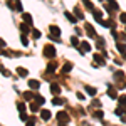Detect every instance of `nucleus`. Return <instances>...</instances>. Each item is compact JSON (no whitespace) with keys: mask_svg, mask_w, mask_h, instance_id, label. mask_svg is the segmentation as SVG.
I'll return each mask as SVG.
<instances>
[{"mask_svg":"<svg viewBox=\"0 0 126 126\" xmlns=\"http://www.w3.org/2000/svg\"><path fill=\"white\" fill-rule=\"evenodd\" d=\"M84 29H86L87 35H89L91 39H97V37H99V35L96 34V30H94V27H93V25H91L89 22H86V24H84Z\"/></svg>","mask_w":126,"mask_h":126,"instance_id":"1","label":"nucleus"},{"mask_svg":"<svg viewBox=\"0 0 126 126\" xmlns=\"http://www.w3.org/2000/svg\"><path fill=\"white\" fill-rule=\"evenodd\" d=\"M44 56H46V57H49V59L56 57V47H54V46H50V44H49V46H46V47H44Z\"/></svg>","mask_w":126,"mask_h":126,"instance_id":"2","label":"nucleus"},{"mask_svg":"<svg viewBox=\"0 0 126 126\" xmlns=\"http://www.w3.org/2000/svg\"><path fill=\"white\" fill-rule=\"evenodd\" d=\"M56 118H57V121H59V125H61V126H66V123L69 121V116L64 113V111L57 113V114H56Z\"/></svg>","mask_w":126,"mask_h":126,"instance_id":"3","label":"nucleus"},{"mask_svg":"<svg viewBox=\"0 0 126 126\" xmlns=\"http://www.w3.org/2000/svg\"><path fill=\"white\" fill-rule=\"evenodd\" d=\"M104 57L99 56V54H94V66H104Z\"/></svg>","mask_w":126,"mask_h":126,"instance_id":"4","label":"nucleus"},{"mask_svg":"<svg viewBox=\"0 0 126 126\" xmlns=\"http://www.w3.org/2000/svg\"><path fill=\"white\" fill-rule=\"evenodd\" d=\"M79 50H81L82 54H84V52H89V50H91V46H89V42H86V40H84V42H81V46H79Z\"/></svg>","mask_w":126,"mask_h":126,"instance_id":"5","label":"nucleus"},{"mask_svg":"<svg viewBox=\"0 0 126 126\" xmlns=\"http://www.w3.org/2000/svg\"><path fill=\"white\" fill-rule=\"evenodd\" d=\"M50 93H52L54 96H59V94H61V87H59V84H50Z\"/></svg>","mask_w":126,"mask_h":126,"instance_id":"6","label":"nucleus"},{"mask_svg":"<svg viewBox=\"0 0 126 126\" xmlns=\"http://www.w3.org/2000/svg\"><path fill=\"white\" fill-rule=\"evenodd\" d=\"M108 96L111 97V99H116V97H118V93H116V89H114V87H111V86H109V89H108Z\"/></svg>","mask_w":126,"mask_h":126,"instance_id":"7","label":"nucleus"},{"mask_svg":"<svg viewBox=\"0 0 126 126\" xmlns=\"http://www.w3.org/2000/svg\"><path fill=\"white\" fill-rule=\"evenodd\" d=\"M40 82L39 81H35V79H29V87H32V89H39Z\"/></svg>","mask_w":126,"mask_h":126,"instance_id":"8","label":"nucleus"},{"mask_svg":"<svg viewBox=\"0 0 126 126\" xmlns=\"http://www.w3.org/2000/svg\"><path fill=\"white\" fill-rule=\"evenodd\" d=\"M64 15H66V19H67L71 24H76V22H78V17H74V15H72V14H69V12H66Z\"/></svg>","mask_w":126,"mask_h":126,"instance_id":"9","label":"nucleus"},{"mask_svg":"<svg viewBox=\"0 0 126 126\" xmlns=\"http://www.w3.org/2000/svg\"><path fill=\"white\" fill-rule=\"evenodd\" d=\"M17 74L19 76H22V78H25V76H29V71L24 67H17Z\"/></svg>","mask_w":126,"mask_h":126,"instance_id":"10","label":"nucleus"},{"mask_svg":"<svg viewBox=\"0 0 126 126\" xmlns=\"http://www.w3.org/2000/svg\"><path fill=\"white\" fill-rule=\"evenodd\" d=\"M57 69V62H49V66H47V72L50 74V72H54Z\"/></svg>","mask_w":126,"mask_h":126,"instance_id":"11","label":"nucleus"},{"mask_svg":"<svg viewBox=\"0 0 126 126\" xmlns=\"http://www.w3.org/2000/svg\"><path fill=\"white\" fill-rule=\"evenodd\" d=\"M40 116H42V119H44V121H49V119H50V113H49L47 109H42Z\"/></svg>","mask_w":126,"mask_h":126,"instance_id":"12","label":"nucleus"},{"mask_svg":"<svg viewBox=\"0 0 126 126\" xmlns=\"http://www.w3.org/2000/svg\"><path fill=\"white\" fill-rule=\"evenodd\" d=\"M84 89H86V93L89 94V96H96V93H97L96 89H94V87H91V86H86Z\"/></svg>","mask_w":126,"mask_h":126,"instance_id":"13","label":"nucleus"},{"mask_svg":"<svg viewBox=\"0 0 126 126\" xmlns=\"http://www.w3.org/2000/svg\"><path fill=\"white\" fill-rule=\"evenodd\" d=\"M93 15H94V19L99 22V20H103V14H101V10H93Z\"/></svg>","mask_w":126,"mask_h":126,"instance_id":"14","label":"nucleus"},{"mask_svg":"<svg viewBox=\"0 0 126 126\" xmlns=\"http://www.w3.org/2000/svg\"><path fill=\"white\" fill-rule=\"evenodd\" d=\"M49 29H50V34H54V35H59L61 34V29H59L57 25H50Z\"/></svg>","mask_w":126,"mask_h":126,"instance_id":"15","label":"nucleus"},{"mask_svg":"<svg viewBox=\"0 0 126 126\" xmlns=\"http://www.w3.org/2000/svg\"><path fill=\"white\" fill-rule=\"evenodd\" d=\"M52 104H54V106H61V104H64V101H62L61 97H56V96H54V99H52Z\"/></svg>","mask_w":126,"mask_h":126,"instance_id":"16","label":"nucleus"},{"mask_svg":"<svg viewBox=\"0 0 126 126\" xmlns=\"http://www.w3.org/2000/svg\"><path fill=\"white\" fill-rule=\"evenodd\" d=\"M39 103H37V101H35V103H30V111H32V113H35V111H39Z\"/></svg>","mask_w":126,"mask_h":126,"instance_id":"17","label":"nucleus"},{"mask_svg":"<svg viewBox=\"0 0 126 126\" xmlns=\"http://www.w3.org/2000/svg\"><path fill=\"white\" fill-rule=\"evenodd\" d=\"M22 17H24V20H25V24H29V25H32V15H29V14H24Z\"/></svg>","mask_w":126,"mask_h":126,"instance_id":"18","label":"nucleus"},{"mask_svg":"<svg viewBox=\"0 0 126 126\" xmlns=\"http://www.w3.org/2000/svg\"><path fill=\"white\" fill-rule=\"evenodd\" d=\"M34 99H35V101L39 103L40 106H42V104L46 103V99H44V96H40V94H35V97H34Z\"/></svg>","mask_w":126,"mask_h":126,"instance_id":"19","label":"nucleus"},{"mask_svg":"<svg viewBox=\"0 0 126 126\" xmlns=\"http://www.w3.org/2000/svg\"><path fill=\"white\" fill-rule=\"evenodd\" d=\"M82 3L86 5V9H89V10H94V5L91 3V0H82Z\"/></svg>","mask_w":126,"mask_h":126,"instance_id":"20","label":"nucleus"},{"mask_svg":"<svg viewBox=\"0 0 126 126\" xmlns=\"http://www.w3.org/2000/svg\"><path fill=\"white\" fill-rule=\"evenodd\" d=\"M20 30H22L24 34H27V32L30 30V25L29 24H22V25H20Z\"/></svg>","mask_w":126,"mask_h":126,"instance_id":"21","label":"nucleus"},{"mask_svg":"<svg viewBox=\"0 0 126 126\" xmlns=\"http://www.w3.org/2000/svg\"><path fill=\"white\" fill-rule=\"evenodd\" d=\"M123 78H125V72H123V71H118L116 74H114V79H116V81H121Z\"/></svg>","mask_w":126,"mask_h":126,"instance_id":"22","label":"nucleus"},{"mask_svg":"<svg viewBox=\"0 0 126 126\" xmlns=\"http://www.w3.org/2000/svg\"><path fill=\"white\" fill-rule=\"evenodd\" d=\"M74 14H76V17H78V19L84 20V15H82V12H81V10H79L78 7H76V9H74Z\"/></svg>","mask_w":126,"mask_h":126,"instance_id":"23","label":"nucleus"},{"mask_svg":"<svg viewBox=\"0 0 126 126\" xmlns=\"http://www.w3.org/2000/svg\"><path fill=\"white\" fill-rule=\"evenodd\" d=\"M118 101H119V104H121V106H126V94L119 96V97H118Z\"/></svg>","mask_w":126,"mask_h":126,"instance_id":"24","label":"nucleus"},{"mask_svg":"<svg viewBox=\"0 0 126 126\" xmlns=\"http://www.w3.org/2000/svg\"><path fill=\"white\" fill-rule=\"evenodd\" d=\"M71 69H72V64H71V62H67V64H66V66L62 67V72H69Z\"/></svg>","mask_w":126,"mask_h":126,"instance_id":"25","label":"nucleus"},{"mask_svg":"<svg viewBox=\"0 0 126 126\" xmlns=\"http://www.w3.org/2000/svg\"><path fill=\"white\" fill-rule=\"evenodd\" d=\"M32 35H34V39H39V37H40V35H42V34H40V30L34 29V30H32Z\"/></svg>","mask_w":126,"mask_h":126,"instance_id":"26","label":"nucleus"},{"mask_svg":"<svg viewBox=\"0 0 126 126\" xmlns=\"http://www.w3.org/2000/svg\"><path fill=\"white\" fill-rule=\"evenodd\" d=\"M20 40H22V44H24V46H29V39L25 37V34H24V35L20 37Z\"/></svg>","mask_w":126,"mask_h":126,"instance_id":"27","label":"nucleus"},{"mask_svg":"<svg viewBox=\"0 0 126 126\" xmlns=\"http://www.w3.org/2000/svg\"><path fill=\"white\" fill-rule=\"evenodd\" d=\"M108 2L111 3V7H113V10H118V9H119V7H118V3L114 2V0H108Z\"/></svg>","mask_w":126,"mask_h":126,"instance_id":"28","label":"nucleus"},{"mask_svg":"<svg viewBox=\"0 0 126 126\" xmlns=\"http://www.w3.org/2000/svg\"><path fill=\"white\" fill-rule=\"evenodd\" d=\"M17 109H19L20 113H22V111L25 109V104H24V103H17Z\"/></svg>","mask_w":126,"mask_h":126,"instance_id":"29","label":"nucleus"},{"mask_svg":"<svg viewBox=\"0 0 126 126\" xmlns=\"http://www.w3.org/2000/svg\"><path fill=\"white\" fill-rule=\"evenodd\" d=\"M14 10H17V12H22V3H20L19 0H17V3H15V9Z\"/></svg>","mask_w":126,"mask_h":126,"instance_id":"30","label":"nucleus"},{"mask_svg":"<svg viewBox=\"0 0 126 126\" xmlns=\"http://www.w3.org/2000/svg\"><path fill=\"white\" fill-rule=\"evenodd\" d=\"M71 44L78 47V46H79V40H78V37H72V39H71Z\"/></svg>","mask_w":126,"mask_h":126,"instance_id":"31","label":"nucleus"},{"mask_svg":"<svg viewBox=\"0 0 126 126\" xmlns=\"http://www.w3.org/2000/svg\"><path fill=\"white\" fill-rule=\"evenodd\" d=\"M35 125V119H34V118H29V119H27V126H34Z\"/></svg>","mask_w":126,"mask_h":126,"instance_id":"32","label":"nucleus"},{"mask_svg":"<svg viewBox=\"0 0 126 126\" xmlns=\"http://www.w3.org/2000/svg\"><path fill=\"white\" fill-rule=\"evenodd\" d=\"M119 20L123 22V24H126V14L123 12V14H119Z\"/></svg>","mask_w":126,"mask_h":126,"instance_id":"33","label":"nucleus"},{"mask_svg":"<svg viewBox=\"0 0 126 126\" xmlns=\"http://www.w3.org/2000/svg\"><path fill=\"white\" fill-rule=\"evenodd\" d=\"M24 97H25V99H32V97H35V96H34L32 93H24Z\"/></svg>","mask_w":126,"mask_h":126,"instance_id":"34","label":"nucleus"},{"mask_svg":"<svg viewBox=\"0 0 126 126\" xmlns=\"http://www.w3.org/2000/svg\"><path fill=\"white\" fill-rule=\"evenodd\" d=\"M20 119H22V121H27V119H29V116H27V114L22 111V113H20Z\"/></svg>","mask_w":126,"mask_h":126,"instance_id":"35","label":"nucleus"},{"mask_svg":"<svg viewBox=\"0 0 126 126\" xmlns=\"http://www.w3.org/2000/svg\"><path fill=\"white\" fill-rule=\"evenodd\" d=\"M94 116H96L97 119H103V111H96V113H94Z\"/></svg>","mask_w":126,"mask_h":126,"instance_id":"36","label":"nucleus"},{"mask_svg":"<svg viewBox=\"0 0 126 126\" xmlns=\"http://www.w3.org/2000/svg\"><path fill=\"white\" fill-rule=\"evenodd\" d=\"M93 106H96V108H101V103H99V101H96V99H94V101H93Z\"/></svg>","mask_w":126,"mask_h":126,"instance_id":"37","label":"nucleus"},{"mask_svg":"<svg viewBox=\"0 0 126 126\" xmlns=\"http://www.w3.org/2000/svg\"><path fill=\"white\" fill-rule=\"evenodd\" d=\"M78 97H79V99H82V101H84V94H82V93H78Z\"/></svg>","mask_w":126,"mask_h":126,"instance_id":"38","label":"nucleus"},{"mask_svg":"<svg viewBox=\"0 0 126 126\" xmlns=\"http://www.w3.org/2000/svg\"><path fill=\"white\" fill-rule=\"evenodd\" d=\"M3 46H5V40H3V39H0V47H3Z\"/></svg>","mask_w":126,"mask_h":126,"instance_id":"39","label":"nucleus"},{"mask_svg":"<svg viewBox=\"0 0 126 126\" xmlns=\"http://www.w3.org/2000/svg\"><path fill=\"white\" fill-rule=\"evenodd\" d=\"M121 121H123V123H126V116H121Z\"/></svg>","mask_w":126,"mask_h":126,"instance_id":"40","label":"nucleus"}]
</instances>
